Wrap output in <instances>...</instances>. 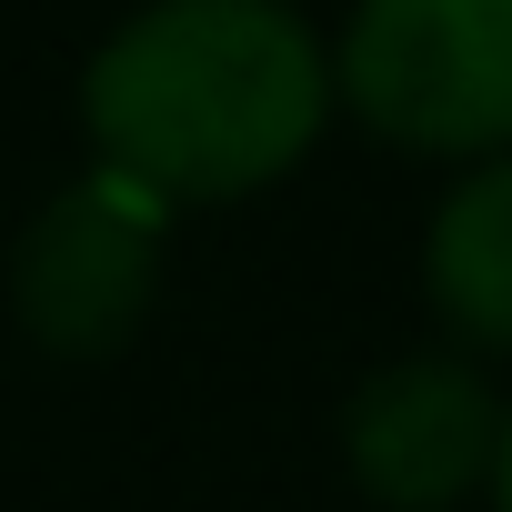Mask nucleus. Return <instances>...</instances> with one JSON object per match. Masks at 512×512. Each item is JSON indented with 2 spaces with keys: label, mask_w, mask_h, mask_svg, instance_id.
Here are the masks:
<instances>
[{
  "label": "nucleus",
  "mask_w": 512,
  "mask_h": 512,
  "mask_svg": "<svg viewBox=\"0 0 512 512\" xmlns=\"http://www.w3.org/2000/svg\"><path fill=\"white\" fill-rule=\"evenodd\" d=\"M332 121V41L292 0H141L81 71V131L141 201L272 191Z\"/></svg>",
  "instance_id": "nucleus-1"
},
{
  "label": "nucleus",
  "mask_w": 512,
  "mask_h": 512,
  "mask_svg": "<svg viewBox=\"0 0 512 512\" xmlns=\"http://www.w3.org/2000/svg\"><path fill=\"white\" fill-rule=\"evenodd\" d=\"M332 101L432 161L512 151V0H362L332 41Z\"/></svg>",
  "instance_id": "nucleus-2"
},
{
  "label": "nucleus",
  "mask_w": 512,
  "mask_h": 512,
  "mask_svg": "<svg viewBox=\"0 0 512 512\" xmlns=\"http://www.w3.org/2000/svg\"><path fill=\"white\" fill-rule=\"evenodd\" d=\"M161 201L91 171L61 201H41L11 241V312L51 362H111L161 292Z\"/></svg>",
  "instance_id": "nucleus-3"
},
{
  "label": "nucleus",
  "mask_w": 512,
  "mask_h": 512,
  "mask_svg": "<svg viewBox=\"0 0 512 512\" xmlns=\"http://www.w3.org/2000/svg\"><path fill=\"white\" fill-rule=\"evenodd\" d=\"M492 442H502V402L472 362L452 352H412L392 372H372L342 412V452L352 482L382 512H452L492 482Z\"/></svg>",
  "instance_id": "nucleus-4"
},
{
  "label": "nucleus",
  "mask_w": 512,
  "mask_h": 512,
  "mask_svg": "<svg viewBox=\"0 0 512 512\" xmlns=\"http://www.w3.org/2000/svg\"><path fill=\"white\" fill-rule=\"evenodd\" d=\"M482 492H492V512H512V402H502V442H492V482Z\"/></svg>",
  "instance_id": "nucleus-6"
},
{
  "label": "nucleus",
  "mask_w": 512,
  "mask_h": 512,
  "mask_svg": "<svg viewBox=\"0 0 512 512\" xmlns=\"http://www.w3.org/2000/svg\"><path fill=\"white\" fill-rule=\"evenodd\" d=\"M422 292L462 352H512V151L442 191L422 231Z\"/></svg>",
  "instance_id": "nucleus-5"
}]
</instances>
